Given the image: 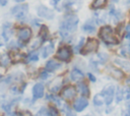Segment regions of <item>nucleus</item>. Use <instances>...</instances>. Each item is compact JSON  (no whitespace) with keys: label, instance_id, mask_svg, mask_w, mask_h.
I'll return each mask as SVG.
<instances>
[{"label":"nucleus","instance_id":"9d476101","mask_svg":"<svg viewBox=\"0 0 130 116\" xmlns=\"http://www.w3.org/2000/svg\"><path fill=\"white\" fill-rule=\"evenodd\" d=\"M106 70H107L108 74H109L111 77H113L114 79H116V80H121V79L125 78V76H126V75H125V72H124L121 68L117 67V66L114 65V64L108 65V66L106 67Z\"/></svg>","mask_w":130,"mask_h":116},{"label":"nucleus","instance_id":"1a4fd4ad","mask_svg":"<svg viewBox=\"0 0 130 116\" xmlns=\"http://www.w3.org/2000/svg\"><path fill=\"white\" fill-rule=\"evenodd\" d=\"M88 104H89V102H88L87 98L82 97V96H80V97H76V98L73 100V103H72V109H73L74 112H76V113H80V112L84 111V110L88 107Z\"/></svg>","mask_w":130,"mask_h":116},{"label":"nucleus","instance_id":"dca6fc26","mask_svg":"<svg viewBox=\"0 0 130 116\" xmlns=\"http://www.w3.org/2000/svg\"><path fill=\"white\" fill-rule=\"evenodd\" d=\"M113 63L114 65H116L117 67L121 68L123 71H127V72H130V60L129 59H125V58H115L113 60Z\"/></svg>","mask_w":130,"mask_h":116},{"label":"nucleus","instance_id":"6e6552de","mask_svg":"<svg viewBox=\"0 0 130 116\" xmlns=\"http://www.w3.org/2000/svg\"><path fill=\"white\" fill-rule=\"evenodd\" d=\"M115 91H116V88L114 84H107L101 92V94L103 95L104 97V101H105V104L107 106H110L113 101H114V97H115Z\"/></svg>","mask_w":130,"mask_h":116},{"label":"nucleus","instance_id":"473e14b6","mask_svg":"<svg viewBox=\"0 0 130 116\" xmlns=\"http://www.w3.org/2000/svg\"><path fill=\"white\" fill-rule=\"evenodd\" d=\"M35 116H48V114H47V108L46 107H41L38 110V112L36 113Z\"/></svg>","mask_w":130,"mask_h":116},{"label":"nucleus","instance_id":"2eb2a0df","mask_svg":"<svg viewBox=\"0 0 130 116\" xmlns=\"http://www.w3.org/2000/svg\"><path fill=\"white\" fill-rule=\"evenodd\" d=\"M75 88H76L77 94H79L80 96L85 97V98H88L90 96V89H89L88 84L84 80H81L79 82H76Z\"/></svg>","mask_w":130,"mask_h":116},{"label":"nucleus","instance_id":"49530a36","mask_svg":"<svg viewBox=\"0 0 130 116\" xmlns=\"http://www.w3.org/2000/svg\"><path fill=\"white\" fill-rule=\"evenodd\" d=\"M129 45H130V44H129Z\"/></svg>","mask_w":130,"mask_h":116},{"label":"nucleus","instance_id":"c03bdc74","mask_svg":"<svg viewBox=\"0 0 130 116\" xmlns=\"http://www.w3.org/2000/svg\"><path fill=\"white\" fill-rule=\"evenodd\" d=\"M113 1H114V2H118L119 0H113Z\"/></svg>","mask_w":130,"mask_h":116},{"label":"nucleus","instance_id":"7ed1b4c3","mask_svg":"<svg viewBox=\"0 0 130 116\" xmlns=\"http://www.w3.org/2000/svg\"><path fill=\"white\" fill-rule=\"evenodd\" d=\"M32 37V31L29 26H21L17 30V46L19 49L25 47L27 43H29Z\"/></svg>","mask_w":130,"mask_h":116},{"label":"nucleus","instance_id":"4c0bfd02","mask_svg":"<svg viewBox=\"0 0 130 116\" xmlns=\"http://www.w3.org/2000/svg\"><path fill=\"white\" fill-rule=\"evenodd\" d=\"M7 2H8V0H0V5L1 6H5L7 4Z\"/></svg>","mask_w":130,"mask_h":116},{"label":"nucleus","instance_id":"f3484780","mask_svg":"<svg viewBox=\"0 0 130 116\" xmlns=\"http://www.w3.org/2000/svg\"><path fill=\"white\" fill-rule=\"evenodd\" d=\"M54 50H55V45L53 42H49V44L45 45L42 47L41 51H40V54H41V57L43 59H47L49 56H51L53 53H54Z\"/></svg>","mask_w":130,"mask_h":116},{"label":"nucleus","instance_id":"a19ab883","mask_svg":"<svg viewBox=\"0 0 130 116\" xmlns=\"http://www.w3.org/2000/svg\"><path fill=\"white\" fill-rule=\"evenodd\" d=\"M127 111H129V112H130V101H129V103L127 104Z\"/></svg>","mask_w":130,"mask_h":116},{"label":"nucleus","instance_id":"ea45409f","mask_svg":"<svg viewBox=\"0 0 130 116\" xmlns=\"http://www.w3.org/2000/svg\"><path fill=\"white\" fill-rule=\"evenodd\" d=\"M6 116H17V115H16L15 112H12V111H11V112H9V113H6Z\"/></svg>","mask_w":130,"mask_h":116},{"label":"nucleus","instance_id":"a878e982","mask_svg":"<svg viewBox=\"0 0 130 116\" xmlns=\"http://www.w3.org/2000/svg\"><path fill=\"white\" fill-rule=\"evenodd\" d=\"M92 104L95 106V107H101L105 104V101H104V97L101 93L99 94H95L92 98Z\"/></svg>","mask_w":130,"mask_h":116},{"label":"nucleus","instance_id":"79ce46f5","mask_svg":"<svg viewBox=\"0 0 130 116\" xmlns=\"http://www.w3.org/2000/svg\"><path fill=\"white\" fill-rule=\"evenodd\" d=\"M123 116H130V112H129V111H126L125 114H124Z\"/></svg>","mask_w":130,"mask_h":116},{"label":"nucleus","instance_id":"f8f14e48","mask_svg":"<svg viewBox=\"0 0 130 116\" xmlns=\"http://www.w3.org/2000/svg\"><path fill=\"white\" fill-rule=\"evenodd\" d=\"M62 67H63L62 62L58 61V60L55 59V58L48 59V60L46 61V63H45V66H44V68H45L47 71H49L50 73H54V72L60 70Z\"/></svg>","mask_w":130,"mask_h":116},{"label":"nucleus","instance_id":"a18cd8bd","mask_svg":"<svg viewBox=\"0 0 130 116\" xmlns=\"http://www.w3.org/2000/svg\"><path fill=\"white\" fill-rule=\"evenodd\" d=\"M83 116H90V115H83Z\"/></svg>","mask_w":130,"mask_h":116},{"label":"nucleus","instance_id":"37998d69","mask_svg":"<svg viewBox=\"0 0 130 116\" xmlns=\"http://www.w3.org/2000/svg\"><path fill=\"white\" fill-rule=\"evenodd\" d=\"M14 2H16V3H21V2H23L24 0H13Z\"/></svg>","mask_w":130,"mask_h":116},{"label":"nucleus","instance_id":"412c9836","mask_svg":"<svg viewBox=\"0 0 130 116\" xmlns=\"http://www.w3.org/2000/svg\"><path fill=\"white\" fill-rule=\"evenodd\" d=\"M11 64H12V61H11V58H10V55L8 52L0 55V66L1 67L8 68Z\"/></svg>","mask_w":130,"mask_h":116},{"label":"nucleus","instance_id":"5701e85b","mask_svg":"<svg viewBox=\"0 0 130 116\" xmlns=\"http://www.w3.org/2000/svg\"><path fill=\"white\" fill-rule=\"evenodd\" d=\"M109 15H110L111 17H113L116 22L119 21V20H121L122 17H123L122 12H121L120 10H117L114 6H111V7H110V9H109Z\"/></svg>","mask_w":130,"mask_h":116},{"label":"nucleus","instance_id":"c85d7f7f","mask_svg":"<svg viewBox=\"0 0 130 116\" xmlns=\"http://www.w3.org/2000/svg\"><path fill=\"white\" fill-rule=\"evenodd\" d=\"M51 74H52V73H50V72L47 71L45 68H43L42 70L39 71V73H38V78L41 79V80H43V81H46V80H48V79L51 77Z\"/></svg>","mask_w":130,"mask_h":116},{"label":"nucleus","instance_id":"f03ea898","mask_svg":"<svg viewBox=\"0 0 130 116\" xmlns=\"http://www.w3.org/2000/svg\"><path fill=\"white\" fill-rule=\"evenodd\" d=\"M99 38L106 45L115 46V45H119V43H120V40L116 36L113 27L111 25H108V24L103 25L100 28V31H99Z\"/></svg>","mask_w":130,"mask_h":116},{"label":"nucleus","instance_id":"aec40b11","mask_svg":"<svg viewBox=\"0 0 130 116\" xmlns=\"http://www.w3.org/2000/svg\"><path fill=\"white\" fill-rule=\"evenodd\" d=\"M39 52L38 50H30L27 54H25V59H24V63H34V62H38L39 61V58H40V55H39Z\"/></svg>","mask_w":130,"mask_h":116},{"label":"nucleus","instance_id":"58836bf2","mask_svg":"<svg viewBox=\"0 0 130 116\" xmlns=\"http://www.w3.org/2000/svg\"><path fill=\"white\" fill-rule=\"evenodd\" d=\"M125 83H126V85H127V86H129V88H130V76H129V77H127V78L125 79Z\"/></svg>","mask_w":130,"mask_h":116},{"label":"nucleus","instance_id":"393cba45","mask_svg":"<svg viewBox=\"0 0 130 116\" xmlns=\"http://www.w3.org/2000/svg\"><path fill=\"white\" fill-rule=\"evenodd\" d=\"M108 4V0H93L91 3V8L93 10H99L104 8Z\"/></svg>","mask_w":130,"mask_h":116},{"label":"nucleus","instance_id":"ddd939ff","mask_svg":"<svg viewBox=\"0 0 130 116\" xmlns=\"http://www.w3.org/2000/svg\"><path fill=\"white\" fill-rule=\"evenodd\" d=\"M37 14L41 17V18H45V19H53L55 16V13L52 9H50L49 7L41 4L37 7Z\"/></svg>","mask_w":130,"mask_h":116},{"label":"nucleus","instance_id":"0eeeda50","mask_svg":"<svg viewBox=\"0 0 130 116\" xmlns=\"http://www.w3.org/2000/svg\"><path fill=\"white\" fill-rule=\"evenodd\" d=\"M10 12L17 20H23L28 13V5L25 3H23V4L19 3L18 5L13 6L10 9Z\"/></svg>","mask_w":130,"mask_h":116},{"label":"nucleus","instance_id":"6ab92c4d","mask_svg":"<svg viewBox=\"0 0 130 116\" xmlns=\"http://www.w3.org/2000/svg\"><path fill=\"white\" fill-rule=\"evenodd\" d=\"M81 30H82L84 33H86V34H93V33L95 32V30H96L94 20H93V19H88V20H86V21L82 24Z\"/></svg>","mask_w":130,"mask_h":116},{"label":"nucleus","instance_id":"9b49d317","mask_svg":"<svg viewBox=\"0 0 130 116\" xmlns=\"http://www.w3.org/2000/svg\"><path fill=\"white\" fill-rule=\"evenodd\" d=\"M31 96H32L31 100L34 102L44 98V96H45V84L41 81L36 82L31 88Z\"/></svg>","mask_w":130,"mask_h":116},{"label":"nucleus","instance_id":"b1692460","mask_svg":"<svg viewBox=\"0 0 130 116\" xmlns=\"http://www.w3.org/2000/svg\"><path fill=\"white\" fill-rule=\"evenodd\" d=\"M96 60L100 64H106L110 60V55L106 52H99L96 53Z\"/></svg>","mask_w":130,"mask_h":116},{"label":"nucleus","instance_id":"4468645a","mask_svg":"<svg viewBox=\"0 0 130 116\" xmlns=\"http://www.w3.org/2000/svg\"><path fill=\"white\" fill-rule=\"evenodd\" d=\"M68 78H69L71 81H73V82H79V81H81V80H84L85 74H84V72H83L80 68L74 66V67L70 70V72H69V74H68Z\"/></svg>","mask_w":130,"mask_h":116},{"label":"nucleus","instance_id":"39448f33","mask_svg":"<svg viewBox=\"0 0 130 116\" xmlns=\"http://www.w3.org/2000/svg\"><path fill=\"white\" fill-rule=\"evenodd\" d=\"M59 97L62 99V101L64 102H70L73 101L76 97H77V91L75 85L73 84H66L64 85L61 91L59 92Z\"/></svg>","mask_w":130,"mask_h":116},{"label":"nucleus","instance_id":"a211bd4d","mask_svg":"<svg viewBox=\"0 0 130 116\" xmlns=\"http://www.w3.org/2000/svg\"><path fill=\"white\" fill-rule=\"evenodd\" d=\"M12 24L10 22H4L2 24V38L4 40V42H8L12 36Z\"/></svg>","mask_w":130,"mask_h":116},{"label":"nucleus","instance_id":"cd10ccee","mask_svg":"<svg viewBox=\"0 0 130 116\" xmlns=\"http://www.w3.org/2000/svg\"><path fill=\"white\" fill-rule=\"evenodd\" d=\"M47 114H48V116H59L60 115V111H59L57 106L51 104L47 108Z\"/></svg>","mask_w":130,"mask_h":116},{"label":"nucleus","instance_id":"bb28decb","mask_svg":"<svg viewBox=\"0 0 130 116\" xmlns=\"http://www.w3.org/2000/svg\"><path fill=\"white\" fill-rule=\"evenodd\" d=\"M116 103H120L123 99H124V89L121 86H117L116 91H115V97H114Z\"/></svg>","mask_w":130,"mask_h":116},{"label":"nucleus","instance_id":"72a5a7b5","mask_svg":"<svg viewBox=\"0 0 130 116\" xmlns=\"http://www.w3.org/2000/svg\"><path fill=\"white\" fill-rule=\"evenodd\" d=\"M16 115H17V116H34V115L31 114V112L28 111V110H19V111L16 113Z\"/></svg>","mask_w":130,"mask_h":116},{"label":"nucleus","instance_id":"20e7f679","mask_svg":"<svg viewBox=\"0 0 130 116\" xmlns=\"http://www.w3.org/2000/svg\"><path fill=\"white\" fill-rule=\"evenodd\" d=\"M73 56V50L69 45H62L60 46L55 53V59L62 63H68L71 61Z\"/></svg>","mask_w":130,"mask_h":116},{"label":"nucleus","instance_id":"2f4dec72","mask_svg":"<svg viewBox=\"0 0 130 116\" xmlns=\"http://www.w3.org/2000/svg\"><path fill=\"white\" fill-rule=\"evenodd\" d=\"M42 44H43V42L41 41L40 38H38V39H36V40L30 44V49H31V50H39L40 47L42 46Z\"/></svg>","mask_w":130,"mask_h":116},{"label":"nucleus","instance_id":"423d86ee","mask_svg":"<svg viewBox=\"0 0 130 116\" xmlns=\"http://www.w3.org/2000/svg\"><path fill=\"white\" fill-rule=\"evenodd\" d=\"M100 47V42L94 39V38H88L85 40V43L80 51L81 55H88L90 53H95L98 52Z\"/></svg>","mask_w":130,"mask_h":116},{"label":"nucleus","instance_id":"f257e3e1","mask_svg":"<svg viewBox=\"0 0 130 116\" xmlns=\"http://www.w3.org/2000/svg\"><path fill=\"white\" fill-rule=\"evenodd\" d=\"M79 23V18L76 14L74 13H67L63 17V19L60 21L59 24V31H60V36L63 40H70L71 34H73L78 26Z\"/></svg>","mask_w":130,"mask_h":116},{"label":"nucleus","instance_id":"c756f323","mask_svg":"<svg viewBox=\"0 0 130 116\" xmlns=\"http://www.w3.org/2000/svg\"><path fill=\"white\" fill-rule=\"evenodd\" d=\"M84 43H85V39H84V38H80V40L78 41L77 45H75V46L72 48L73 53H80V51H81V49H82Z\"/></svg>","mask_w":130,"mask_h":116},{"label":"nucleus","instance_id":"7c9ffc66","mask_svg":"<svg viewBox=\"0 0 130 116\" xmlns=\"http://www.w3.org/2000/svg\"><path fill=\"white\" fill-rule=\"evenodd\" d=\"M99 62L96 59H90L89 61V68L93 71V72H99L100 69H99Z\"/></svg>","mask_w":130,"mask_h":116},{"label":"nucleus","instance_id":"f704fd0d","mask_svg":"<svg viewBox=\"0 0 130 116\" xmlns=\"http://www.w3.org/2000/svg\"><path fill=\"white\" fill-rule=\"evenodd\" d=\"M86 77H87V79H88L90 82H92V83H94V82L96 81V76L94 75L93 72H87V73H86Z\"/></svg>","mask_w":130,"mask_h":116},{"label":"nucleus","instance_id":"e433bc0d","mask_svg":"<svg viewBox=\"0 0 130 116\" xmlns=\"http://www.w3.org/2000/svg\"><path fill=\"white\" fill-rule=\"evenodd\" d=\"M65 113H66V116H75V113L71 110V108H70V109H68Z\"/></svg>","mask_w":130,"mask_h":116},{"label":"nucleus","instance_id":"4be33fe9","mask_svg":"<svg viewBox=\"0 0 130 116\" xmlns=\"http://www.w3.org/2000/svg\"><path fill=\"white\" fill-rule=\"evenodd\" d=\"M49 36H50V33H49V30H48L47 25L42 24L40 26V31H39V38L44 43V42H47L49 40Z\"/></svg>","mask_w":130,"mask_h":116},{"label":"nucleus","instance_id":"c9c22d12","mask_svg":"<svg viewBox=\"0 0 130 116\" xmlns=\"http://www.w3.org/2000/svg\"><path fill=\"white\" fill-rule=\"evenodd\" d=\"M124 98L126 99V101H130V88L127 86L126 89H124Z\"/></svg>","mask_w":130,"mask_h":116}]
</instances>
